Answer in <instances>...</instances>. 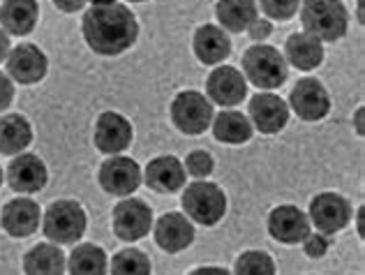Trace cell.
I'll return each mask as SVG.
<instances>
[{
    "mask_svg": "<svg viewBox=\"0 0 365 275\" xmlns=\"http://www.w3.org/2000/svg\"><path fill=\"white\" fill-rule=\"evenodd\" d=\"M81 33L93 53L113 58L134 46L139 37V21L123 3L91 5L83 14Z\"/></svg>",
    "mask_w": 365,
    "mask_h": 275,
    "instance_id": "cell-1",
    "label": "cell"
},
{
    "mask_svg": "<svg viewBox=\"0 0 365 275\" xmlns=\"http://www.w3.org/2000/svg\"><path fill=\"white\" fill-rule=\"evenodd\" d=\"M301 24L319 42H338L349 31V12L342 0H301Z\"/></svg>",
    "mask_w": 365,
    "mask_h": 275,
    "instance_id": "cell-2",
    "label": "cell"
},
{
    "mask_svg": "<svg viewBox=\"0 0 365 275\" xmlns=\"http://www.w3.org/2000/svg\"><path fill=\"white\" fill-rule=\"evenodd\" d=\"M243 77L259 90L273 93L289 79V65L284 56L271 44H255L243 53Z\"/></svg>",
    "mask_w": 365,
    "mask_h": 275,
    "instance_id": "cell-3",
    "label": "cell"
},
{
    "mask_svg": "<svg viewBox=\"0 0 365 275\" xmlns=\"http://www.w3.org/2000/svg\"><path fill=\"white\" fill-rule=\"evenodd\" d=\"M86 229L88 217L83 206L72 199H58L42 215V234L56 245H76L83 239Z\"/></svg>",
    "mask_w": 365,
    "mask_h": 275,
    "instance_id": "cell-4",
    "label": "cell"
},
{
    "mask_svg": "<svg viewBox=\"0 0 365 275\" xmlns=\"http://www.w3.org/2000/svg\"><path fill=\"white\" fill-rule=\"evenodd\" d=\"M180 204L190 220L201 227H215L217 222H222L229 206L225 190L210 181L190 183L182 190Z\"/></svg>",
    "mask_w": 365,
    "mask_h": 275,
    "instance_id": "cell-5",
    "label": "cell"
},
{
    "mask_svg": "<svg viewBox=\"0 0 365 275\" xmlns=\"http://www.w3.org/2000/svg\"><path fill=\"white\" fill-rule=\"evenodd\" d=\"M169 116L174 128L187 137L204 135L215 116L213 102L199 90H180L171 102Z\"/></svg>",
    "mask_w": 365,
    "mask_h": 275,
    "instance_id": "cell-6",
    "label": "cell"
},
{
    "mask_svg": "<svg viewBox=\"0 0 365 275\" xmlns=\"http://www.w3.org/2000/svg\"><path fill=\"white\" fill-rule=\"evenodd\" d=\"M113 234L125 243H137L146 239L153 229V208L137 197H123L111 215Z\"/></svg>",
    "mask_w": 365,
    "mask_h": 275,
    "instance_id": "cell-7",
    "label": "cell"
},
{
    "mask_svg": "<svg viewBox=\"0 0 365 275\" xmlns=\"http://www.w3.org/2000/svg\"><path fill=\"white\" fill-rule=\"evenodd\" d=\"M351 204L338 192L317 194L310 202V208H307V220H310V224H314L317 232L326 236L342 232L351 222Z\"/></svg>",
    "mask_w": 365,
    "mask_h": 275,
    "instance_id": "cell-8",
    "label": "cell"
},
{
    "mask_svg": "<svg viewBox=\"0 0 365 275\" xmlns=\"http://www.w3.org/2000/svg\"><path fill=\"white\" fill-rule=\"evenodd\" d=\"M289 111L305 123H319L331 113V95L319 79L305 77L289 93Z\"/></svg>",
    "mask_w": 365,
    "mask_h": 275,
    "instance_id": "cell-9",
    "label": "cell"
},
{
    "mask_svg": "<svg viewBox=\"0 0 365 275\" xmlns=\"http://www.w3.org/2000/svg\"><path fill=\"white\" fill-rule=\"evenodd\" d=\"M100 187L107 194L113 197H130L139 190L141 181V167L137 160L125 155H111L102 162L98 172Z\"/></svg>",
    "mask_w": 365,
    "mask_h": 275,
    "instance_id": "cell-10",
    "label": "cell"
},
{
    "mask_svg": "<svg viewBox=\"0 0 365 275\" xmlns=\"http://www.w3.org/2000/svg\"><path fill=\"white\" fill-rule=\"evenodd\" d=\"M134 141L132 123L118 111H104L95 120L93 144L104 155H123Z\"/></svg>",
    "mask_w": 365,
    "mask_h": 275,
    "instance_id": "cell-11",
    "label": "cell"
},
{
    "mask_svg": "<svg viewBox=\"0 0 365 275\" xmlns=\"http://www.w3.org/2000/svg\"><path fill=\"white\" fill-rule=\"evenodd\" d=\"M5 63H7V77L14 83H21V86L40 83L46 77V72H49V58H46V53L31 42L12 46Z\"/></svg>",
    "mask_w": 365,
    "mask_h": 275,
    "instance_id": "cell-12",
    "label": "cell"
},
{
    "mask_svg": "<svg viewBox=\"0 0 365 275\" xmlns=\"http://www.w3.org/2000/svg\"><path fill=\"white\" fill-rule=\"evenodd\" d=\"M247 118L252 128L262 135H277L289 123V104L275 93H257L250 98L247 104Z\"/></svg>",
    "mask_w": 365,
    "mask_h": 275,
    "instance_id": "cell-13",
    "label": "cell"
},
{
    "mask_svg": "<svg viewBox=\"0 0 365 275\" xmlns=\"http://www.w3.org/2000/svg\"><path fill=\"white\" fill-rule=\"evenodd\" d=\"M247 86L243 72L232 65H217L206 79V98L222 109H234L247 98Z\"/></svg>",
    "mask_w": 365,
    "mask_h": 275,
    "instance_id": "cell-14",
    "label": "cell"
},
{
    "mask_svg": "<svg viewBox=\"0 0 365 275\" xmlns=\"http://www.w3.org/2000/svg\"><path fill=\"white\" fill-rule=\"evenodd\" d=\"M7 185L19 194H33L40 192L49 183V169L44 160L35 153H19L12 157L5 172Z\"/></svg>",
    "mask_w": 365,
    "mask_h": 275,
    "instance_id": "cell-15",
    "label": "cell"
},
{
    "mask_svg": "<svg viewBox=\"0 0 365 275\" xmlns=\"http://www.w3.org/2000/svg\"><path fill=\"white\" fill-rule=\"evenodd\" d=\"M268 234L271 239L282 245H299L312 232V224L307 220V213L294 204H280L268 213Z\"/></svg>",
    "mask_w": 365,
    "mask_h": 275,
    "instance_id": "cell-16",
    "label": "cell"
},
{
    "mask_svg": "<svg viewBox=\"0 0 365 275\" xmlns=\"http://www.w3.org/2000/svg\"><path fill=\"white\" fill-rule=\"evenodd\" d=\"M153 236L160 250L167 254H178L195 243V222L185 213H165L158 222H153Z\"/></svg>",
    "mask_w": 365,
    "mask_h": 275,
    "instance_id": "cell-17",
    "label": "cell"
},
{
    "mask_svg": "<svg viewBox=\"0 0 365 275\" xmlns=\"http://www.w3.org/2000/svg\"><path fill=\"white\" fill-rule=\"evenodd\" d=\"M141 181L158 194H174L185 187L187 174L176 155H160L146 165V169L141 172Z\"/></svg>",
    "mask_w": 365,
    "mask_h": 275,
    "instance_id": "cell-18",
    "label": "cell"
},
{
    "mask_svg": "<svg viewBox=\"0 0 365 275\" xmlns=\"http://www.w3.org/2000/svg\"><path fill=\"white\" fill-rule=\"evenodd\" d=\"M42 211L40 204L33 202L31 197H16L12 202H7L0 213V227L7 232L12 239H28L40 229Z\"/></svg>",
    "mask_w": 365,
    "mask_h": 275,
    "instance_id": "cell-19",
    "label": "cell"
},
{
    "mask_svg": "<svg viewBox=\"0 0 365 275\" xmlns=\"http://www.w3.org/2000/svg\"><path fill=\"white\" fill-rule=\"evenodd\" d=\"M192 49L199 63L204 65H220L232 56V40L227 31L215 24H204L195 31L192 37Z\"/></svg>",
    "mask_w": 365,
    "mask_h": 275,
    "instance_id": "cell-20",
    "label": "cell"
},
{
    "mask_svg": "<svg viewBox=\"0 0 365 275\" xmlns=\"http://www.w3.org/2000/svg\"><path fill=\"white\" fill-rule=\"evenodd\" d=\"M282 56H284L287 65H292V68L301 70V72H312L324 63L326 51H324V42L317 40L314 35L301 31V33H292L287 37Z\"/></svg>",
    "mask_w": 365,
    "mask_h": 275,
    "instance_id": "cell-21",
    "label": "cell"
},
{
    "mask_svg": "<svg viewBox=\"0 0 365 275\" xmlns=\"http://www.w3.org/2000/svg\"><path fill=\"white\" fill-rule=\"evenodd\" d=\"M37 21H40L37 0H3V5H0V28L9 37L31 35Z\"/></svg>",
    "mask_w": 365,
    "mask_h": 275,
    "instance_id": "cell-22",
    "label": "cell"
},
{
    "mask_svg": "<svg viewBox=\"0 0 365 275\" xmlns=\"http://www.w3.org/2000/svg\"><path fill=\"white\" fill-rule=\"evenodd\" d=\"M210 130H213V137L220 144H229V146L247 144L255 135V128L250 118L236 109H222L220 113H215L213 123H210Z\"/></svg>",
    "mask_w": 365,
    "mask_h": 275,
    "instance_id": "cell-23",
    "label": "cell"
},
{
    "mask_svg": "<svg viewBox=\"0 0 365 275\" xmlns=\"http://www.w3.org/2000/svg\"><path fill=\"white\" fill-rule=\"evenodd\" d=\"M215 19L222 31L243 33L259 19L257 0H217Z\"/></svg>",
    "mask_w": 365,
    "mask_h": 275,
    "instance_id": "cell-24",
    "label": "cell"
},
{
    "mask_svg": "<svg viewBox=\"0 0 365 275\" xmlns=\"http://www.w3.org/2000/svg\"><path fill=\"white\" fill-rule=\"evenodd\" d=\"M33 144V125L21 113H3L0 116V153L19 155Z\"/></svg>",
    "mask_w": 365,
    "mask_h": 275,
    "instance_id": "cell-25",
    "label": "cell"
},
{
    "mask_svg": "<svg viewBox=\"0 0 365 275\" xmlns=\"http://www.w3.org/2000/svg\"><path fill=\"white\" fill-rule=\"evenodd\" d=\"M26 275H63L67 271V259L61 245L40 243L24 254Z\"/></svg>",
    "mask_w": 365,
    "mask_h": 275,
    "instance_id": "cell-26",
    "label": "cell"
},
{
    "mask_svg": "<svg viewBox=\"0 0 365 275\" xmlns=\"http://www.w3.org/2000/svg\"><path fill=\"white\" fill-rule=\"evenodd\" d=\"M70 275H109V257L100 245L76 243V248L67 257Z\"/></svg>",
    "mask_w": 365,
    "mask_h": 275,
    "instance_id": "cell-27",
    "label": "cell"
},
{
    "mask_svg": "<svg viewBox=\"0 0 365 275\" xmlns=\"http://www.w3.org/2000/svg\"><path fill=\"white\" fill-rule=\"evenodd\" d=\"M109 273L111 275H150L153 264L146 252L137 248H125L113 254L109 261Z\"/></svg>",
    "mask_w": 365,
    "mask_h": 275,
    "instance_id": "cell-28",
    "label": "cell"
},
{
    "mask_svg": "<svg viewBox=\"0 0 365 275\" xmlns=\"http://www.w3.org/2000/svg\"><path fill=\"white\" fill-rule=\"evenodd\" d=\"M232 275H277L275 259L264 250H247L238 254Z\"/></svg>",
    "mask_w": 365,
    "mask_h": 275,
    "instance_id": "cell-29",
    "label": "cell"
},
{
    "mask_svg": "<svg viewBox=\"0 0 365 275\" xmlns=\"http://www.w3.org/2000/svg\"><path fill=\"white\" fill-rule=\"evenodd\" d=\"M182 167H185V174H190L192 178H197V181H206V178L213 174L215 160L208 150H192V153H187Z\"/></svg>",
    "mask_w": 365,
    "mask_h": 275,
    "instance_id": "cell-30",
    "label": "cell"
},
{
    "mask_svg": "<svg viewBox=\"0 0 365 275\" xmlns=\"http://www.w3.org/2000/svg\"><path fill=\"white\" fill-rule=\"evenodd\" d=\"M257 7L273 21H289L301 9V0H259Z\"/></svg>",
    "mask_w": 365,
    "mask_h": 275,
    "instance_id": "cell-31",
    "label": "cell"
},
{
    "mask_svg": "<svg viewBox=\"0 0 365 275\" xmlns=\"http://www.w3.org/2000/svg\"><path fill=\"white\" fill-rule=\"evenodd\" d=\"M331 248V241L329 236L322 234V232H310L303 239V250L310 259H322L326 252Z\"/></svg>",
    "mask_w": 365,
    "mask_h": 275,
    "instance_id": "cell-32",
    "label": "cell"
},
{
    "mask_svg": "<svg viewBox=\"0 0 365 275\" xmlns=\"http://www.w3.org/2000/svg\"><path fill=\"white\" fill-rule=\"evenodd\" d=\"M271 33H273V24L268 21V19H257V21L247 28V35L252 37L257 44H264L268 37H271Z\"/></svg>",
    "mask_w": 365,
    "mask_h": 275,
    "instance_id": "cell-33",
    "label": "cell"
},
{
    "mask_svg": "<svg viewBox=\"0 0 365 275\" xmlns=\"http://www.w3.org/2000/svg\"><path fill=\"white\" fill-rule=\"evenodd\" d=\"M14 102V81L7 77V72H0V113L9 109Z\"/></svg>",
    "mask_w": 365,
    "mask_h": 275,
    "instance_id": "cell-34",
    "label": "cell"
},
{
    "mask_svg": "<svg viewBox=\"0 0 365 275\" xmlns=\"http://www.w3.org/2000/svg\"><path fill=\"white\" fill-rule=\"evenodd\" d=\"M51 3L58 7L61 12L74 14V12H79V9H83L86 5H88V0H51Z\"/></svg>",
    "mask_w": 365,
    "mask_h": 275,
    "instance_id": "cell-35",
    "label": "cell"
},
{
    "mask_svg": "<svg viewBox=\"0 0 365 275\" xmlns=\"http://www.w3.org/2000/svg\"><path fill=\"white\" fill-rule=\"evenodd\" d=\"M187 275H232V273L222 266H199L195 271H190Z\"/></svg>",
    "mask_w": 365,
    "mask_h": 275,
    "instance_id": "cell-36",
    "label": "cell"
},
{
    "mask_svg": "<svg viewBox=\"0 0 365 275\" xmlns=\"http://www.w3.org/2000/svg\"><path fill=\"white\" fill-rule=\"evenodd\" d=\"M9 49H12V40H9V35L3 31V28H0V63L7 61Z\"/></svg>",
    "mask_w": 365,
    "mask_h": 275,
    "instance_id": "cell-37",
    "label": "cell"
},
{
    "mask_svg": "<svg viewBox=\"0 0 365 275\" xmlns=\"http://www.w3.org/2000/svg\"><path fill=\"white\" fill-rule=\"evenodd\" d=\"M363 113H365L363 107H359V109H356V116H354V123H356V135H359V137L365 135V130H363Z\"/></svg>",
    "mask_w": 365,
    "mask_h": 275,
    "instance_id": "cell-38",
    "label": "cell"
},
{
    "mask_svg": "<svg viewBox=\"0 0 365 275\" xmlns=\"http://www.w3.org/2000/svg\"><path fill=\"white\" fill-rule=\"evenodd\" d=\"M363 217H365V206H361L356 211V229H359V236L363 239L365 236V227H363Z\"/></svg>",
    "mask_w": 365,
    "mask_h": 275,
    "instance_id": "cell-39",
    "label": "cell"
},
{
    "mask_svg": "<svg viewBox=\"0 0 365 275\" xmlns=\"http://www.w3.org/2000/svg\"><path fill=\"white\" fill-rule=\"evenodd\" d=\"M91 5H111V3H118V0H88Z\"/></svg>",
    "mask_w": 365,
    "mask_h": 275,
    "instance_id": "cell-40",
    "label": "cell"
},
{
    "mask_svg": "<svg viewBox=\"0 0 365 275\" xmlns=\"http://www.w3.org/2000/svg\"><path fill=\"white\" fill-rule=\"evenodd\" d=\"M359 21L363 24V0H359Z\"/></svg>",
    "mask_w": 365,
    "mask_h": 275,
    "instance_id": "cell-41",
    "label": "cell"
},
{
    "mask_svg": "<svg viewBox=\"0 0 365 275\" xmlns=\"http://www.w3.org/2000/svg\"><path fill=\"white\" fill-rule=\"evenodd\" d=\"M3 178H5L3 176V167H0V187H3Z\"/></svg>",
    "mask_w": 365,
    "mask_h": 275,
    "instance_id": "cell-42",
    "label": "cell"
},
{
    "mask_svg": "<svg viewBox=\"0 0 365 275\" xmlns=\"http://www.w3.org/2000/svg\"><path fill=\"white\" fill-rule=\"evenodd\" d=\"M130 3H146V0H130Z\"/></svg>",
    "mask_w": 365,
    "mask_h": 275,
    "instance_id": "cell-43",
    "label": "cell"
}]
</instances>
